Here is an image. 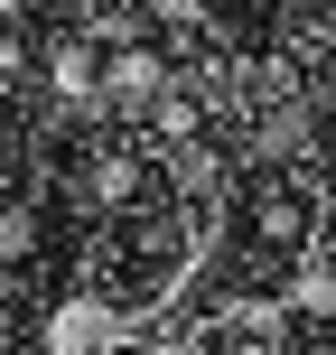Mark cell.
<instances>
[{
  "label": "cell",
  "instance_id": "cell-1",
  "mask_svg": "<svg viewBox=\"0 0 336 355\" xmlns=\"http://www.w3.org/2000/svg\"><path fill=\"white\" fill-rule=\"evenodd\" d=\"M159 103H168V66L150 47H122L103 66V112H159Z\"/></svg>",
  "mask_w": 336,
  "mask_h": 355
},
{
  "label": "cell",
  "instance_id": "cell-2",
  "mask_svg": "<svg viewBox=\"0 0 336 355\" xmlns=\"http://www.w3.org/2000/svg\"><path fill=\"white\" fill-rule=\"evenodd\" d=\"M299 141H308V103L299 94H271V103L252 112V150H262V159H290Z\"/></svg>",
  "mask_w": 336,
  "mask_h": 355
},
{
  "label": "cell",
  "instance_id": "cell-3",
  "mask_svg": "<svg viewBox=\"0 0 336 355\" xmlns=\"http://www.w3.org/2000/svg\"><path fill=\"white\" fill-rule=\"evenodd\" d=\"M47 75H56V94H66L75 112H103V75H94V56H85V47H56V66H47Z\"/></svg>",
  "mask_w": 336,
  "mask_h": 355
},
{
  "label": "cell",
  "instance_id": "cell-4",
  "mask_svg": "<svg viewBox=\"0 0 336 355\" xmlns=\"http://www.w3.org/2000/svg\"><path fill=\"white\" fill-rule=\"evenodd\" d=\"M103 309H66V318H56V337H47V355H94V346H103Z\"/></svg>",
  "mask_w": 336,
  "mask_h": 355
},
{
  "label": "cell",
  "instance_id": "cell-5",
  "mask_svg": "<svg viewBox=\"0 0 336 355\" xmlns=\"http://www.w3.org/2000/svg\"><path fill=\"white\" fill-rule=\"evenodd\" d=\"M37 252V206H0V262H28Z\"/></svg>",
  "mask_w": 336,
  "mask_h": 355
}]
</instances>
